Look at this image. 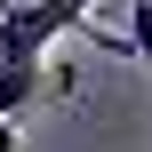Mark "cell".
Masks as SVG:
<instances>
[{
	"label": "cell",
	"mask_w": 152,
	"mask_h": 152,
	"mask_svg": "<svg viewBox=\"0 0 152 152\" xmlns=\"http://www.w3.org/2000/svg\"><path fill=\"white\" fill-rule=\"evenodd\" d=\"M96 0H0V64H40L64 32L88 24Z\"/></svg>",
	"instance_id": "cell-1"
},
{
	"label": "cell",
	"mask_w": 152,
	"mask_h": 152,
	"mask_svg": "<svg viewBox=\"0 0 152 152\" xmlns=\"http://www.w3.org/2000/svg\"><path fill=\"white\" fill-rule=\"evenodd\" d=\"M40 104V64H0V120Z\"/></svg>",
	"instance_id": "cell-2"
},
{
	"label": "cell",
	"mask_w": 152,
	"mask_h": 152,
	"mask_svg": "<svg viewBox=\"0 0 152 152\" xmlns=\"http://www.w3.org/2000/svg\"><path fill=\"white\" fill-rule=\"evenodd\" d=\"M120 40H128V56L152 72V0H128V32H120Z\"/></svg>",
	"instance_id": "cell-3"
}]
</instances>
